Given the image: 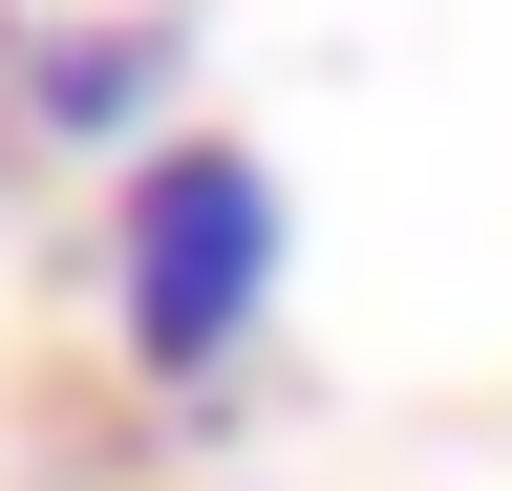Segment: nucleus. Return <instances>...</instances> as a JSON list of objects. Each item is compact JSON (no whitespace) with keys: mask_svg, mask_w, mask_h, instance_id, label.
Returning a JSON list of instances; mask_svg holds the SVG:
<instances>
[{"mask_svg":"<svg viewBox=\"0 0 512 491\" xmlns=\"http://www.w3.org/2000/svg\"><path fill=\"white\" fill-rule=\"evenodd\" d=\"M278 278H299V214H278V171H256L235 129H171L150 171H107V214H86L107 363H128V385H171V406H214L235 363H256Z\"/></svg>","mask_w":512,"mask_h":491,"instance_id":"obj_1","label":"nucleus"},{"mask_svg":"<svg viewBox=\"0 0 512 491\" xmlns=\"http://www.w3.org/2000/svg\"><path fill=\"white\" fill-rule=\"evenodd\" d=\"M171 65H192L171 0H150V22H22V43H0V129H22V150L150 171V150H171Z\"/></svg>","mask_w":512,"mask_h":491,"instance_id":"obj_2","label":"nucleus"},{"mask_svg":"<svg viewBox=\"0 0 512 491\" xmlns=\"http://www.w3.org/2000/svg\"><path fill=\"white\" fill-rule=\"evenodd\" d=\"M0 43H22V22H0ZM0 150H22V129H0Z\"/></svg>","mask_w":512,"mask_h":491,"instance_id":"obj_3","label":"nucleus"}]
</instances>
